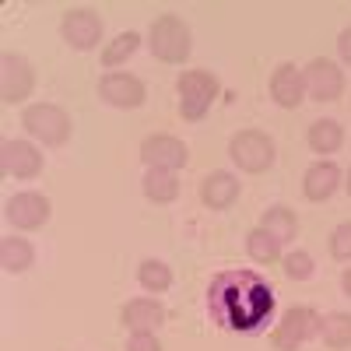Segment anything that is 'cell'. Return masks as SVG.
I'll return each mask as SVG.
<instances>
[{
  "instance_id": "4316f807",
  "label": "cell",
  "mask_w": 351,
  "mask_h": 351,
  "mask_svg": "<svg viewBox=\"0 0 351 351\" xmlns=\"http://www.w3.org/2000/svg\"><path fill=\"white\" fill-rule=\"evenodd\" d=\"M127 351H162V344L155 341V334H130Z\"/></svg>"
},
{
  "instance_id": "5bb4252c",
  "label": "cell",
  "mask_w": 351,
  "mask_h": 351,
  "mask_svg": "<svg viewBox=\"0 0 351 351\" xmlns=\"http://www.w3.org/2000/svg\"><path fill=\"white\" fill-rule=\"evenodd\" d=\"M236 197H239V180L232 172H211L208 180L200 183V200L208 204V208H215V211L232 208Z\"/></svg>"
},
{
  "instance_id": "cb8c5ba5",
  "label": "cell",
  "mask_w": 351,
  "mask_h": 351,
  "mask_svg": "<svg viewBox=\"0 0 351 351\" xmlns=\"http://www.w3.org/2000/svg\"><path fill=\"white\" fill-rule=\"evenodd\" d=\"M137 32H123V36H116L106 49H102V64L106 67H116V64H123L127 56H134V49H137Z\"/></svg>"
},
{
  "instance_id": "8992f818",
  "label": "cell",
  "mask_w": 351,
  "mask_h": 351,
  "mask_svg": "<svg viewBox=\"0 0 351 351\" xmlns=\"http://www.w3.org/2000/svg\"><path fill=\"white\" fill-rule=\"evenodd\" d=\"M36 88V74L32 64L18 53H4L0 56V99L4 102H25Z\"/></svg>"
},
{
  "instance_id": "ac0fdd59",
  "label": "cell",
  "mask_w": 351,
  "mask_h": 351,
  "mask_svg": "<svg viewBox=\"0 0 351 351\" xmlns=\"http://www.w3.org/2000/svg\"><path fill=\"white\" fill-rule=\"evenodd\" d=\"M306 141H309V148H313L316 155H330V152H337L341 144H344V127H341L337 120H316V123L309 127Z\"/></svg>"
},
{
  "instance_id": "ba28073f",
  "label": "cell",
  "mask_w": 351,
  "mask_h": 351,
  "mask_svg": "<svg viewBox=\"0 0 351 351\" xmlns=\"http://www.w3.org/2000/svg\"><path fill=\"white\" fill-rule=\"evenodd\" d=\"M60 32L74 49H95L99 39H102V18L95 11H88V8H74V11L64 14Z\"/></svg>"
},
{
  "instance_id": "d4e9b609",
  "label": "cell",
  "mask_w": 351,
  "mask_h": 351,
  "mask_svg": "<svg viewBox=\"0 0 351 351\" xmlns=\"http://www.w3.org/2000/svg\"><path fill=\"white\" fill-rule=\"evenodd\" d=\"M285 274L291 278V281H306L309 274H313V256L306 253V250H295V253H288L285 260Z\"/></svg>"
},
{
  "instance_id": "83f0119b",
  "label": "cell",
  "mask_w": 351,
  "mask_h": 351,
  "mask_svg": "<svg viewBox=\"0 0 351 351\" xmlns=\"http://www.w3.org/2000/svg\"><path fill=\"white\" fill-rule=\"evenodd\" d=\"M337 49H341V60L351 64V28H344V32L337 36Z\"/></svg>"
},
{
  "instance_id": "d6986e66",
  "label": "cell",
  "mask_w": 351,
  "mask_h": 351,
  "mask_svg": "<svg viewBox=\"0 0 351 351\" xmlns=\"http://www.w3.org/2000/svg\"><path fill=\"white\" fill-rule=\"evenodd\" d=\"M260 228H267L278 243H288V239H295V232H299V218L291 208H285V204H274V208H267V215H263Z\"/></svg>"
},
{
  "instance_id": "4fadbf2b",
  "label": "cell",
  "mask_w": 351,
  "mask_h": 351,
  "mask_svg": "<svg viewBox=\"0 0 351 351\" xmlns=\"http://www.w3.org/2000/svg\"><path fill=\"white\" fill-rule=\"evenodd\" d=\"M271 95H274L278 106L295 109L302 102V95H306V74L295 64H281L274 71V77H271Z\"/></svg>"
},
{
  "instance_id": "ffe728a7",
  "label": "cell",
  "mask_w": 351,
  "mask_h": 351,
  "mask_svg": "<svg viewBox=\"0 0 351 351\" xmlns=\"http://www.w3.org/2000/svg\"><path fill=\"white\" fill-rule=\"evenodd\" d=\"M144 193L155 204H169L180 197V180L169 169H148V176H144Z\"/></svg>"
},
{
  "instance_id": "9a60e30c",
  "label": "cell",
  "mask_w": 351,
  "mask_h": 351,
  "mask_svg": "<svg viewBox=\"0 0 351 351\" xmlns=\"http://www.w3.org/2000/svg\"><path fill=\"white\" fill-rule=\"evenodd\" d=\"M123 324L134 334H155L165 324V309L155 299H134L123 306Z\"/></svg>"
},
{
  "instance_id": "7a4b0ae2",
  "label": "cell",
  "mask_w": 351,
  "mask_h": 351,
  "mask_svg": "<svg viewBox=\"0 0 351 351\" xmlns=\"http://www.w3.org/2000/svg\"><path fill=\"white\" fill-rule=\"evenodd\" d=\"M21 127L39 137L43 144H64L71 137V116L60 109V106H49V102H39V106H28L21 112Z\"/></svg>"
},
{
  "instance_id": "f1b7e54d",
  "label": "cell",
  "mask_w": 351,
  "mask_h": 351,
  "mask_svg": "<svg viewBox=\"0 0 351 351\" xmlns=\"http://www.w3.org/2000/svg\"><path fill=\"white\" fill-rule=\"evenodd\" d=\"M344 291H348V295H351V271L344 274Z\"/></svg>"
},
{
  "instance_id": "7c38bea8",
  "label": "cell",
  "mask_w": 351,
  "mask_h": 351,
  "mask_svg": "<svg viewBox=\"0 0 351 351\" xmlns=\"http://www.w3.org/2000/svg\"><path fill=\"white\" fill-rule=\"evenodd\" d=\"M99 92L109 106H120V109H137L144 102V84L130 74H106Z\"/></svg>"
},
{
  "instance_id": "603a6c76",
  "label": "cell",
  "mask_w": 351,
  "mask_h": 351,
  "mask_svg": "<svg viewBox=\"0 0 351 351\" xmlns=\"http://www.w3.org/2000/svg\"><path fill=\"white\" fill-rule=\"evenodd\" d=\"M137 281H141L144 291H165L172 285V271L165 267L162 260H144L137 267Z\"/></svg>"
},
{
  "instance_id": "52a82bcc",
  "label": "cell",
  "mask_w": 351,
  "mask_h": 351,
  "mask_svg": "<svg viewBox=\"0 0 351 351\" xmlns=\"http://www.w3.org/2000/svg\"><path fill=\"white\" fill-rule=\"evenodd\" d=\"M306 74V92L316 99V102H334L341 99L344 92V74L334 60H324V56H316V60H309V67L302 71Z\"/></svg>"
},
{
  "instance_id": "6da1fadb",
  "label": "cell",
  "mask_w": 351,
  "mask_h": 351,
  "mask_svg": "<svg viewBox=\"0 0 351 351\" xmlns=\"http://www.w3.org/2000/svg\"><path fill=\"white\" fill-rule=\"evenodd\" d=\"M152 53L165 64H183L190 56V28L183 18L162 14L152 25Z\"/></svg>"
},
{
  "instance_id": "2e32d148",
  "label": "cell",
  "mask_w": 351,
  "mask_h": 351,
  "mask_svg": "<svg viewBox=\"0 0 351 351\" xmlns=\"http://www.w3.org/2000/svg\"><path fill=\"white\" fill-rule=\"evenodd\" d=\"M341 186V169L334 162H316L306 169V180H302V190L309 200H327L334 197V190Z\"/></svg>"
},
{
  "instance_id": "277c9868",
  "label": "cell",
  "mask_w": 351,
  "mask_h": 351,
  "mask_svg": "<svg viewBox=\"0 0 351 351\" xmlns=\"http://www.w3.org/2000/svg\"><path fill=\"white\" fill-rule=\"evenodd\" d=\"M228 155L243 172H263V169L274 165V141L260 130H243V134L232 137Z\"/></svg>"
},
{
  "instance_id": "9c48e42d",
  "label": "cell",
  "mask_w": 351,
  "mask_h": 351,
  "mask_svg": "<svg viewBox=\"0 0 351 351\" xmlns=\"http://www.w3.org/2000/svg\"><path fill=\"white\" fill-rule=\"evenodd\" d=\"M0 165L14 180H32V176L43 172V155L28 141H4L0 144Z\"/></svg>"
},
{
  "instance_id": "30bf717a",
  "label": "cell",
  "mask_w": 351,
  "mask_h": 351,
  "mask_svg": "<svg viewBox=\"0 0 351 351\" xmlns=\"http://www.w3.org/2000/svg\"><path fill=\"white\" fill-rule=\"evenodd\" d=\"M141 158L148 162V169H169L176 172L180 165H186V144L176 141L169 134H155L141 144Z\"/></svg>"
},
{
  "instance_id": "7402d4cb",
  "label": "cell",
  "mask_w": 351,
  "mask_h": 351,
  "mask_svg": "<svg viewBox=\"0 0 351 351\" xmlns=\"http://www.w3.org/2000/svg\"><path fill=\"white\" fill-rule=\"evenodd\" d=\"M246 250H250V256L256 263H274L281 256V243L271 236L267 228H253L250 236H246Z\"/></svg>"
},
{
  "instance_id": "5b68a950",
  "label": "cell",
  "mask_w": 351,
  "mask_h": 351,
  "mask_svg": "<svg viewBox=\"0 0 351 351\" xmlns=\"http://www.w3.org/2000/svg\"><path fill=\"white\" fill-rule=\"evenodd\" d=\"M319 327H324V319H319V313L316 309H309V306H291L288 313H285V319L278 324V330H274V348L278 351H295L302 341H309L313 334H319Z\"/></svg>"
},
{
  "instance_id": "e0dca14e",
  "label": "cell",
  "mask_w": 351,
  "mask_h": 351,
  "mask_svg": "<svg viewBox=\"0 0 351 351\" xmlns=\"http://www.w3.org/2000/svg\"><path fill=\"white\" fill-rule=\"evenodd\" d=\"M36 263V250L28 246L25 239H0V267L8 274H25Z\"/></svg>"
},
{
  "instance_id": "8fae6325",
  "label": "cell",
  "mask_w": 351,
  "mask_h": 351,
  "mask_svg": "<svg viewBox=\"0 0 351 351\" xmlns=\"http://www.w3.org/2000/svg\"><path fill=\"white\" fill-rule=\"evenodd\" d=\"M8 221L14 228H39L49 221V200L43 193H14L8 200Z\"/></svg>"
},
{
  "instance_id": "f546056e",
  "label": "cell",
  "mask_w": 351,
  "mask_h": 351,
  "mask_svg": "<svg viewBox=\"0 0 351 351\" xmlns=\"http://www.w3.org/2000/svg\"><path fill=\"white\" fill-rule=\"evenodd\" d=\"M348 193H351V172H348Z\"/></svg>"
},
{
  "instance_id": "44dd1931",
  "label": "cell",
  "mask_w": 351,
  "mask_h": 351,
  "mask_svg": "<svg viewBox=\"0 0 351 351\" xmlns=\"http://www.w3.org/2000/svg\"><path fill=\"white\" fill-rule=\"evenodd\" d=\"M319 334H324V344L341 351V348H351V316L348 313H330L324 319V327H319Z\"/></svg>"
},
{
  "instance_id": "484cf974",
  "label": "cell",
  "mask_w": 351,
  "mask_h": 351,
  "mask_svg": "<svg viewBox=\"0 0 351 351\" xmlns=\"http://www.w3.org/2000/svg\"><path fill=\"white\" fill-rule=\"evenodd\" d=\"M330 253H334V260H351V221H344L330 232Z\"/></svg>"
},
{
  "instance_id": "3957f363",
  "label": "cell",
  "mask_w": 351,
  "mask_h": 351,
  "mask_svg": "<svg viewBox=\"0 0 351 351\" xmlns=\"http://www.w3.org/2000/svg\"><path fill=\"white\" fill-rule=\"evenodd\" d=\"M218 99V81L208 71H186L180 77V112L183 120H204V112Z\"/></svg>"
}]
</instances>
